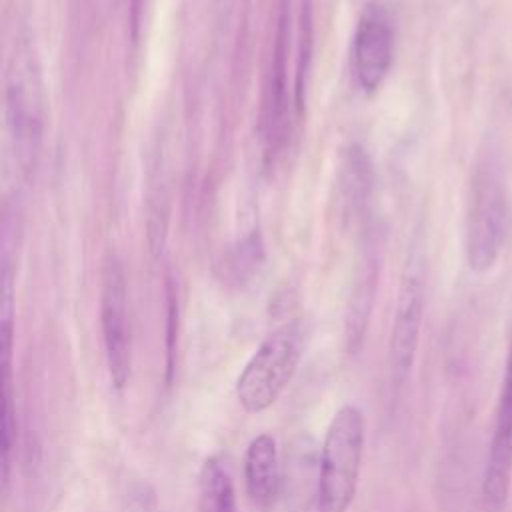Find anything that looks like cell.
<instances>
[{
    "mask_svg": "<svg viewBox=\"0 0 512 512\" xmlns=\"http://www.w3.org/2000/svg\"><path fill=\"white\" fill-rule=\"evenodd\" d=\"M4 118L18 170L30 180L44 140L46 92L40 60L28 36H18L6 64Z\"/></svg>",
    "mask_w": 512,
    "mask_h": 512,
    "instance_id": "1",
    "label": "cell"
},
{
    "mask_svg": "<svg viewBox=\"0 0 512 512\" xmlns=\"http://www.w3.org/2000/svg\"><path fill=\"white\" fill-rule=\"evenodd\" d=\"M366 442L364 414L342 404L326 428L316 478V512H348L358 490Z\"/></svg>",
    "mask_w": 512,
    "mask_h": 512,
    "instance_id": "2",
    "label": "cell"
},
{
    "mask_svg": "<svg viewBox=\"0 0 512 512\" xmlns=\"http://www.w3.org/2000/svg\"><path fill=\"white\" fill-rule=\"evenodd\" d=\"M306 330L300 320H290L270 332L236 380V400L248 414L268 410L292 382L304 356Z\"/></svg>",
    "mask_w": 512,
    "mask_h": 512,
    "instance_id": "3",
    "label": "cell"
},
{
    "mask_svg": "<svg viewBox=\"0 0 512 512\" xmlns=\"http://www.w3.org/2000/svg\"><path fill=\"white\" fill-rule=\"evenodd\" d=\"M506 228L508 200L502 166L494 154H484L474 170L466 218V260L474 272H488L496 264Z\"/></svg>",
    "mask_w": 512,
    "mask_h": 512,
    "instance_id": "4",
    "label": "cell"
},
{
    "mask_svg": "<svg viewBox=\"0 0 512 512\" xmlns=\"http://www.w3.org/2000/svg\"><path fill=\"white\" fill-rule=\"evenodd\" d=\"M426 302V256L422 242L416 240L404 262L398 298L394 308L390 346H388V366H390V386L394 392L406 384L420 342L422 318Z\"/></svg>",
    "mask_w": 512,
    "mask_h": 512,
    "instance_id": "5",
    "label": "cell"
},
{
    "mask_svg": "<svg viewBox=\"0 0 512 512\" xmlns=\"http://www.w3.org/2000/svg\"><path fill=\"white\" fill-rule=\"evenodd\" d=\"M100 326L104 356L112 386L122 392L132 372V336L128 314V288L122 264L110 256L100 282Z\"/></svg>",
    "mask_w": 512,
    "mask_h": 512,
    "instance_id": "6",
    "label": "cell"
},
{
    "mask_svg": "<svg viewBox=\"0 0 512 512\" xmlns=\"http://www.w3.org/2000/svg\"><path fill=\"white\" fill-rule=\"evenodd\" d=\"M512 484V340L508 346L502 388L494 414L492 438L482 476V504L486 512L506 506Z\"/></svg>",
    "mask_w": 512,
    "mask_h": 512,
    "instance_id": "7",
    "label": "cell"
},
{
    "mask_svg": "<svg viewBox=\"0 0 512 512\" xmlns=\"http://www.w3.org/2000/svg\"><path fill=\"white\" fill-rule=\"evenodd\" d=\"M394 54L392 24L382 6L370 4L358 18L352 38V66L362 92H376L386 80Z\"/></svg>",
    "mask_w": 512,
    "mask_h": 512,
    "instance_id": "8",
    "label": "cell"
},
{
    "mask_svg": "<svg viewBox=\"0 0 512 512\" xmlns=\"http://www.w3.org/2000/svg\"><path fill=\"white\" fill-rule=\"evenodd\" d=\"M242 478L252 508L272 512L282 490L278 442L272 434L262 432L248 442L242 460Z\"/></svg>",
    "mask_w": 512,
    "mask_h": 512,
    "instance_id": "9",
    "label": "cell"
},
{
    "mask_svg": "<svg viewBox=\"0 0 512 512\" xmlns=\"http://www.w3.org/2000/svg\"><path fill=\"white\" fill-rule=\"evenodd\" d=\"M196 512H236V496L230 472L216 456L206 458L200 466Z\"/></svg>",
    "mask_w": 512,
    "mask_h": 512,
    "instance_id": "10",
    "label": "cell"
},
{
    "mask_svg": "<svg viewBox=\"0 0 512 512\" xmlns=\"http://www.w3.org/2000/svg\"><path fill=\"white\" fill-rule=\"evenodd\" d=\"M14 272L8 254H2V306H0V340H2V374L12 372V348H14Z\"/></svg>",
    "mask_w": 512,
    "mask_h": 512,
    "instance_id": "11",
    "label": "cell"
},
{
    "mask_svg": "<svg viewBox=\"0 0 512 512\" xmlns=\"http://www.w3.org/2000/svg\"><path fill=\"white\" fill-rule=\"evenodd\" d=\"M2 484L10 482L12 454L16 448V404L12 392V374H2Z\"/></svg>",
    "mask_w": 512,
    "mask_h": 512,
    "instance_id": "12",
    "label": "cell"
},
{
    "mask_svg": "<svg viewBox=\"0 0 512 512\" xmlns=\"http://www.w3.org/2000/svg\"><path fill=\"white\" fill-rule=\"evenodd\" d=\"M176 350H178V308H176V300L170 298V302H168V322H166V372H164L166 386L174 384L176 354H178Z\"/></svg>",
    "mask_w": 512,
    "mask_h": 512,
    "instance_id": "13",
    "label": "cell"
}]
</instances>
